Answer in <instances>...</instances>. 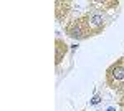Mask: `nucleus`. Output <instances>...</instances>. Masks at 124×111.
<instances>
[{"label": "nucleus", "mask_w": 124, "mask_h": 111, "mask_svg": "<svg viewBox=\"0 0 124 111\" xmlns=\"http://www.w3.org/2000/svg\"><path fill=\"white\" fill-rule=\"evenodd\" d=\"M70 5H71L70 2H56V18L58 20L65 18V15L70 10Z\"/></svg>", "instance_id": "2"}, {"label": "nucleus", "mask_w": 124, "mask_h": 111, "mask_svg": "<svg viewBox=\"0 0 124 111\" xmlns=\"http://www.w3.org/2000/svg\"><path fill=\"white\" fill-rule=\"evenodd\" d=\"M66 51H68L66 45L61 40H56V65L61 63V60H63V56L66 55Z\"/></svg>", "instance_id": "3"}, {"label": "nucleus", "mask_w": 124, "mask_h": 111, "mask_svg": "<svg viewBox=\"0 0 124 111\" xmlns=\"http://www.w3.org/2000/svg\"><path fill=\"white\" fill-rule=\"evenodd\" d=\"M106 27V18L104 15L99 12V10H91L88 12L85 17L76 18L73 22H70L66 25V33L68 37L71 38H78V40H83V38L93 37L101 33Z\"/></svg>", "instance_id": "1"}, {"label": "nucleus", "mask_w": 124, "mask_h": 111, "mask_svg": "<svg viewBox=\"0 0 124 111\" xmlns=\"http://www.w3.org/2000/svg\"><path fill=\"white\" fill-rule=\"evenodd\" d=\"M121 104H123V108H124V100H123V103H121Z\"/></svg>", "instance_id": "5"}, {"label": "nucleus", "mask_w": 124, "mask_h": 111, "mask_svg": "<svg viewBox=\"0 0 124 111\" xmlns=\"http://www.w3.org/2000/svg\"><path fill=\"white\" fill-rule=\"evenodd\" d=\"M91 103H93V104H96V103H99V96H96V98H94V100H93Z\"/></svg>", "instance_id": "4"}]
</instances>
